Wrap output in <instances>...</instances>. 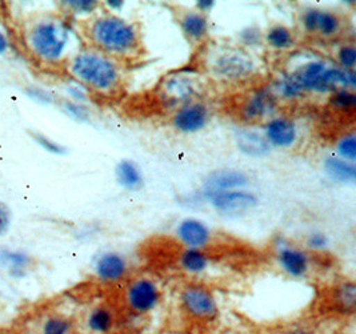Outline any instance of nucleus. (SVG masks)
Segmentation results:
<instances>
[{
	"mask_svg": "<svg viewBox=\"0 0 356 334\" xmlns=\"http://www.w3.org/2000/svg\"><path fill=\"white\" fill-rule=\"evenodd\" d=\"M177 239L184 248L207 249L213 241L210 226L195 217H186L177 225Z\"/></svg>",
	"mask_w": 356,
	"mask_h": 334,
	"instance_id": "obj_12",
	"label": "nucleus"
},
{
	"mask_svg": "<svg viewBox=\"0 0 356 334\" xmlns=\"http://www.w3.org/2000/svg\"><path fill=\"white\" fill-rule=\"evenodd\" d=\"M67 72L83 88L102 96L116 94L124 81L120 62L92 47L76 51L67 62Z\"/></svg>",
	"mask_w": 356,
	"mask_h": 334,
	"instance_id": "obj_4",
	"label": "nucleus"
},
{
	"mask_svg": "<svg viewBox=\"0 0 356 334\" xmlns=\"http://www.w3.org/2000/svg\"><path fill=\"white\" fill-rule=\"evenodd\" d=\"M319 12L321 8H307L305 10V12L300 16V24L303 27V30L307 33H316L318 31V20H319Z\"/></svg>",
	"mask_w": 356,
	"mask_h": 334,
	"instance_id": "obj_32",
	"label": "nucleus"
},
{
	"mask_svg": "<svg viewBox=\"0 0 356 334\" xmlns=\"http://www.w3.org/2000/svg\"><path fill=\"white\" fill-rule=\"evenodd\" d=\"M178 303L184 317L197 325H213L222 315L215 290L202 283H188L180 287Z\"/></svg>",
	"mask_w": 356,
	"mask_h": 334,
	"instance_id": "obj_5",
	"label": "nucleus"
},
{
	"mask_svg": "<svg viewBox=\"0 0 356 334\" xmlns=\"http://www.w3.org/2000/svg\"><path fill=\"white\" fill-rule=\"evenodd\" d=\"M332 303L340 315L353 316L356 309V287L354 281L346 280L332 290Z\"/></svg>",
	"mask_w": 356,
	"mask_h": 334,
	"instance_id": "obj_21",
	"label": "nucleus"
},
{
	"mask_svg": "<svg viewBox=\"0 0 356 334\" xmlns=\"http://www.w3.org/2000/svg\"><path fill=\"white\" fill-rule=\"evenodd\" d=\"M24 39L33 58L49 65L68 62L81 49L75 48L78 36L74 27L59 16H43L33 20L26 30Z\"/></svg>",
	"mask_w": 356,
	"mask_h": 334,
	"instance_id": "obj_3",
	"label": "nucleus"
},
{
	"mask_svg": "<svg viewBox=\"0 0 356 334\" xmlns=\"http://www.w3.org/2000/svg\"><path fill=\"white\" fill-rule=\"evenodd\" d=\"M238 147L243 153L250 156H266L271 149L266 137L254 131H241L238 133Z\"/></svg>",
	"mask_w": 356,
	"mask_h": 334,
	"instance_id": "obj_23",
	"label": "nucleus"
},
{
	"mask_svg": "<svg viewBox=\"0 0 356 334\" xmlns=\"http://www.w3.org/2000/svg\"><path fill=\"white\" fill-rule=\"evenodd\" d=\"M90 47L116 60L138 58L143 51L142 33L136 24L113 12L92 16L86 27Z\"/></svg>",
	"mask_w": 356,
	"mask_h": 334,
	"instance_id": "obj_2",
	"label": "nucleus"
},
{
	"mask_svg": "<svg viewBox=\"0 0 356 334\" xmlns=\"http://www.w3.org/2000/svg\"><path fill=\"white\" fill-rule=\"evenodd\" d=\"M280 334H314L307 328H303V326H295V328H290L284 332H282Z\"/></svg>",
	"mask_w": 356,
	"mask_h": 334,
	"instance_id": "obj_38",
	"label": "nucleus"
},
{
	"mask_svg": "<svg viewBox=\"0 0 356 334\" xmlns=\"http://www.w3.org/2000/svg\"><path fill=\"white\" fill-rule=\"evenodd\" d=\"M62 4L72 15L91 16L97 12L100 3L95 0H70V1H63Z\"/></svg>",
	"mask_w": 356,
	"mask_h": 334,
	"instance_id": "obj_27",
	"label": "nucleus"
},
{
	"mask_svg": "<svg viewBox=\"0 0 356 334\" xmlns=\"http://www.w3.org/2000/svg\"><path fill=\"white\" fill-rule=\"evenodd\" d=\"M212 72L223 80H243L255 71L252 58L242 49L227 48L211 56Z\"/></svg>",
	"mask_w": 356,
	"mask_h": 334,
	"instance_id": "obj_7",
	"label": "nucleus"
},
{
	"mask_svg": "<svg viewBox=\"0 0 356 334\" xmlns=\"http://www.w3.org/2000/svg\"><path fill=\"white\" fill-rule=\"evenodd\" d=\"M130 261L116 251H108L99 256L94 265L97 281L103 285H115L124 281L130 274Z\"/></svg>",
	"mask_w": 356,
	"mask_h": 334,
	"instance_id": "obj_10",
	"label": "nucleus"
},
{
	"mask_svg": "<svg viewBox=\"0 0 356 334\" xmlns=\"http://www.w3.org/2000/svg\"><path fill=\"white\" fill-rule=\"evenodd\" d=\"M33 137L36 143L39 144L42 148H44L49 153H54V155L65 153V148L60 144L55 143L54 140L49 139L47 136L42 133H33Z\"/></svg>",
	"mask_w": 356,
	"mask_h": 334,
	"instance_id": "obj_33",
	"label": "nucleus"
},
{
	"mask_svg": "<svg viewBox=\"0 0 356 334\" xmlns=\"http://www.w3.org/2000/svg\"><path fill=\"white\" fill-rule=\"evenodd\" d=\"M213 258L206 249L184 248L178 257L180 269L190 276H200L209 271Z\"/></svg>",
	"mask_w": 356,
	"mask_h": 334,
	"instance_id": "obj_18",
	"label": "nucleus"
},
{
	"mask_svg": "<svg viewBox=\"0 0 356 334\" xmlns=\"http://www.w3.org/2000/svg\"><path fill=\"white\" fill-rule=\"evenodd\" d=\"M164 300V292L158 280L140 274L132 277L123 289V305L132 317L143 319L154 315Z\"/></svg>",
	"mask_w": 356,
	"mask_h": 334,
	"instance_id": "obj_6",
	"label": "nucleus"
},
{
	"mask_svg": "<svg viewBox=\"0 0 356 334\" xmlns=\"http://www.w3.org/2000/svg\"><path fill=\"white\" fill-rule=\"evenodd\" d=\"M337 152L340 159L354 162L356 160V136L355 133L344 135L337 143Z\"/></svg>",
	"mask_w": 356,
	"mask_h": 334,
	"instance_id": "obj_28",
	"label": "nucleus"
},
{
	"mask_svg": "<svg viewBox=\"0 0 356 334\" xmlns=\"http://www.w3.org/2000/svg\"><path fill=\"white\" fill-rule=\"evenodd\" d=\"M216 4V1H212V0H200V1H196V10L202 14H206L210 11L211 8H213Z\"/></svg>",
	"mask_w": 356,
	"mask_h": 334,
	"instance_id": "obj_36",
	"label": "nucleus"
},
{
	"mask_svg": "<svg viewBox=\"0 0 356 334\" xmlns=\"http://www.w3.org/2000/svg\"><path fill=\"white\" fill-rule=\"evenodd\" d=\"M179 27L190 42L200 43L209 35L210 22L206 14L199 11H186L179 17Z\"/></svg>",
	"mask_w": 356,
	"mask_h": 334,
	"instance_id": "obj_17",
	"label": "nucleus"
},
{
	"mask_svg": "<svg viewBox=\"0 0 356 334\" xmlns=\"http://www.w3.org/2000/svg\"><path fill=\"white\" fill-rule=\"evenodd\" d=\"M33 265L31 256L23 251L1 248L0 249V267L8 272L13 277H23Z\"/></svg>",
	"mask_w": 356,
	"mask_h": 334,
	"instance_id": "obj_19",
	"label": "nucleus"
},
{
	"mask_svg": "<svg viewBox=\"0 0 356 334\" xmlns=\"http://www.w3.org/2000/svg\"><path fill=\"white\" fill-rule=\"evenodd\" d=\"M0 334H19L15 331H11V329H0Z\"/></svg>",
	"mask_w": 356,
	"mask_h": 334,
	"instance_id": "obj_40",
	"label": "nucleus"
},
{
	"mask_svg": "<svg viewBox=\"0 0 356 334\" xmlns=\"http://www.w3.org/2000/svg\"><path fill=\"white\" fill-rule=\"evenodd\" d=\"M266 43L274 51H289L296 43L295 32L284 24H274L264 33Z\"/></svg>",
	"mask_w": 356,
	"mask_h": 334,
	"instance_id": "obj_24",
	"label": "nucleus"
},
{
	"mask_svg": "<svg viewBox=\"0 0 356 334\" xmlns=\"http://www.w3.org/2000/svg\"><path fill=\"white\" fill-rule=\"evenodd\" d=\"M211 119L210 108L200 101L187 103L172 116V126L181 133H196L207 127Z\"/></svg>",
	"mask_w": 356,
	"mask_h": 334,
	"instance_id": "obj_11",
	"label": "nucleus"
},
{
	"mask_svg": "<svg viewBox=\"0 0 356 334\" xmlns=\"http://www.w3.org/2000/svg\"><path fill=\"white\" fill-rule=\"evenodd\" d=\"M118 326V313L108 303L92 306L84 317V328L90 334H113Z\"/></svg>",
	"mask_w": 356,
	"mask_h": 334,
	"instance_id": "obj_13",
	"label": "nucleus"
},
{
	"mask_svg": "<svg viewBox=\"0 0 356 334\" xmlns=\"http://www.w3.org/2000/svg\"><path fill=\"white\" fill-rule=\"evenodd\" d=\"M356 87L355 69H343L323 60H308L276 81V92L286 100H296L306 94H332L337 90Z\"/></svg>",
	"mask_w": 356,
	"mask_h": 334,
	"instance_id": "obj_1",
	"label": "nucleus"
},
{
	"mask_svg": "<svg viewBox=\"0 0 356 334\" xmlns=\"http://www.w3.org/2000/svg\"><path fill=\"white\" fill-rule=\"evenodd\" d=\"M11 224H13V212L6 203L0 201V237L8 233Z\"/></svg>",
	"mask_w": 356,
	"mask_h": 334,
	"instance_id": "obj_34",
	"label": "nucleus"
},
{
	"mask_svg": "<svg viewBox=\"0 0 356 334\" xmlns=\"http://www.w3.org/2000/svg\"><path fill=\"white\" fill-rule=\"evenodd\" d=\"M248 176L242 171L220 169L211 174L203 185V192L232 191L244 190L248 185Z\"/></svg>",
	"mask_w": 356,
	"mask_h": 334,
	"instance_id": "obj_16",
	"label": "nucleus"
},
{
	"mask_svg": "<svg viewBox=\"0 0 356 334\" xmlns=\"http://www.w3.org/2000/svg\"><path fill=\"white\" fill-rule=\"evenodd\" d=\"M324 171L334 181L341 184H354L356 180V168L354 162L330 156L324 160Z\"/></svg>",
	"mask_w": 356,
	"mask_h": 334,
	"instance_id": "obj_22",
	"label": "nucleus"
},
{
	"mask_svg": "<svg viewBox=\"0 0 356 334\" xmlns=\"http://www.w3.org/2000/svg\"><path fill=\"white\" fill-rule=\"evenodd\" d=\"M203 197L215 210L223 215H242L258 206V197L245 190L203 192Z\"/></svg>",
	"mask_w": 356,
	"mask_h": 334,
	"instance_id": "obj_9",
	"label": "nucleus"
},
{
	"mask_svg": "<svg viewBox=\"0 0 356 334\" xmlns=\"http://www.w3.org/2000/svg\"><path fill=\"white\" fill-rule=\"evenodd\" d=\"M337 60L343 69H355L356 48L354 43H344L337 51Z\"/></svg>",
	"mask_w": 356,
	"mask_h": 334,
	"instance_id": "obj_30",
	"label": "nucleus"
},
{
	"mask_svg": "<svg viewBox=\"0 0 356 334\" xmlns=\"http://www.w3.org/2000/svg\"><path fill=\"white\" fill-rule=\"evenodd\" d=\"M341 17L330 10H321L318 20V31L322 37H334L341 31Z\"/></svg>",
	"mask_w": 356,
	"mask_h": 334,
	"instance_id": "obj_26",
	"label": "nucleus"
},
{
	"mask_svg": "<svg viewBox=\"0 0 356 334\" xmlns=\"http://www.w3.org/2000/svg\"><path fill=\"white\" fill-rule=\"evenodd\" d=\"M8 47H10L8 37H7V35L3 32V30L0 28V56L7 52Z\"/></svg>",
	"mask_w": 356,
	"mask_h": 334,
	"instance_id": "obj_37",
	"label": "nucleus"
},
{
	"mask_svg": "<svg viewBox=\"0 0 356 334\" xmlns=\"http://www.w3.org/2000/svg\"><path fill=\"white\" fill-rule=\"evenodd\" d=\"M115 175H116V180H118L119 185L127 191H139L145 185V178H143L142 171L131 160H122L116 165Z\"/></svg>",
	"mask_w": 356,
	"mask_h": 334,
	"instance_id": "obj_20",
	"label": "nucleus"
},
{
	"mask_svg": "<svg viewBox=\"0 0 356 334\" xmlns=\"http://www.w3.org/2000/svg\"><path fill=\"white\" fill-rule=\"evenodd\" d=\"M307 251L311 252H324L330 247V237L321 231L311 232L306 239Z\"/></svg>",
	"mask_w": 356,
	"mask_h": 334,
	"instance_id": "obj_31",
	"label": "nucleus"
},
{
	"mask_svg": "<svg viewBox=\"0 0 356 334\" xmlns=\"http://www.w3.org/2000/svg\"><path fill=\"white\" fill-rule=\"evenodd\" d=\"M123 4H124V1H120V0H108V1H106V7L107 8H110L111 11L113 10H120L122 7H123Z\"/></svg>",
	"mask_w": 356,
	"mask_h": 334,
	"instance_id": "obj_39",
	"label": "nucleus"
},
{
	"mask_svg": "<svg viewBox=\"0 0 356 334\" xmlns=\"http://www.w3.org/2000/svg\"><path fill=\"white\" fill-rule=\"evenodd\" d=\"M276 97L271 91L258 90L245 99L242 107V116L244 120L254 123L263 120L266 116L275 110Z\"/></svg>",
	"mask_w": 356,
	"mask_h": 334,
	"instance_id": "obj_15",
	"label": "nucleus"
},
{
	"mask_svg": "<svg viewBox=\"0 0 356 334\" xmlns=\"http://www.w3.org/2000/svg\"><path fill=\"white\" fill-rule=\"evenodd\" d=\"M279 268L291 278H306L312 269V256L307 249L296 247L286 240H279L275 247Z\"/></svg>",
	"mask_w": 356,
	"mask_h": 334,
	"instance_id": "obj_8",
	"label": "nucleus"
},
{
	"mask_svg": "<svg viewBox=\"0 0 356 334\" xmlns=\"http://www.w3.org/2000/svg\"><path fill=\"white\" fill-rule=\"evenodd\" d=\"M38 334H75V322L63 313H49L40 321Z\"/></svg>",
	"mask_w": 356,
	"mask_h": 334,
	"instance_id": "obj_25",
	"label": "nucleus"
},
{
	"mask_svg": "<svg viewBox=\"0 0 356 334\" xmlns=\"http://www.w3.org/2000/svg\"><path fill=\"white\" fill-rule=\"evenodd\" d=\"M264 132H266V140L271 147L289 148L298 140L296 123L286 116H279L268 120L264 128Z\"/></svg>",
	"mask_w": 356,
	"mask_h": 334,
	"instance_id": "obj_14",
	"label": "nucleus"
},
{
	"mask_svg": "<svg viewBox=\"0 0 356 334\" xmlns=\"http://www.w3.org/2000/svg\"><path fill=\"white\" fill-rule=\"evenodd\" d=\"M330 103L338 110H354L356 106V95L351 90H337L331 94Z\"/></svg>",
	"mask_w": 356,
	"mask_h": 334,
	"instance_id": "obj_29",
	"label": "nucleus"
},
{
	"mask_svg": "<svg viewBox=\"0 0 356 334\" xmlns=\"http://www.w3.org/2000/svg\"><path fill=\"white\" fill-rule=\"evenodd\" d=\"M67 112H70L72 116H75L79 120H86L87 119V110H84L81 106L76 103H67Z\"/></svg>",
	"mask_w": 356,
	"mask_h": 334,
	"instance_id": "obj_35",
	"label": "nucleus"
}]
</instances>
